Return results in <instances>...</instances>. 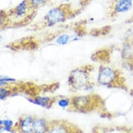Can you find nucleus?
Wrapping results in <instances>:
<instances>
[{
  "label": "nucleus",
  "mask_w": 133,
  "mask_h": 133,
  "mask_svg": "<svg viewBox=\"0 0 133 133\" xmlns=\"http://www.w3.org/2000/svg\"><path fill=\"white\" fill-rule=\"evenodd\" d=\"M70 98L71 105L69 109L82 113H87L96 110L103 103L101 97L97 94L77 95Z\"/></svg>",
  "instance_id": "nucleus-3"
},
{
  "label": "nucleus",
  "mask_w": 133,
  "mask_h": 133,
  "mask_svg": "<svg viewBox=\"0 0 133 133\" xmlns=\"http://www.w3.org/2000/svg\"><path fill=\"white\" fill-rule=\"evenodd\" d=\"M0 126H4L6 128H14L15 125L12 120L10 119H0Z\"/></svg>",
  "instance_id": "nucleus-16"
},
{
  "label": "nucleus",
  "mask_w": 133,
  "mask_h": 133,
  "mask_svg": "<svg viewBox=\"0 0 133 133\" xmlns=\"http://www.w3.org/2000/svg\"><path fill=\"white\" fill-rule=\"evenodd\" d=\"M133 8V0H114L111 5L110 15L116 17L128 13Z\"/></svg>",
  "instance_id": "nucleus-6"
},
{
  "label": "nucleus",
  "mask_w": 133,
  "mask_h": 133,
  "mask_svg": "<svg viewBox=\"0 0 133 133\" xmlns=\"http://www.w3.org/2000/svg\"><path fill=\"white\" fill-rule=\"evenodd\" d=\"M59 96H44V95H35L28 98L29 102L40 107L49 109L56 103Z\"/></svg>",
  "instance_id": "nucleus-8"
},
{
  "label": "nucleus",
  "mask_w": 133,
  "mask_h": 133,
  "mask_svg": "<svg viewBox=\"0 0 133 133\" xmlns=\"http://www.w3.org/2000/svg\"><path fill=\"white\" fill-rule=\"evenodd\" d=\"M14 128H6L4 126H0V133H16Z\"/></svg>",
  "instance_id": "nucleus-17"
},
{
  "label": "nucleus",
  "mask_w": 133,
  "mask_h": 133,
  "mask_svg": "<svg viewBox=\"0 0 133 133\" xmlns=\"http://www.w3.org/2000/svg\"><path fill=\"white\" fill-rule=\"evenodd\" d=\"M97 82L101 86L127 90L125 79L122 72L117 68L106 65H101L97 74Z\"/></svg>",
  "instance_id": "nucleus-2"
},
{
  "label": "nucleus",
  "mask_w": 133,
  "mask_h": 133,
  "mask_svg": "<svg viewBox=\"0 0 133 133\" xmlns=\"http://www.w3.org/2000/svg\"><path fill=\"white\" fill-rule=\"evenodd\" d=\"M1 41H2V38L0 37V43H1Z\"/></svg>",
  "instance_id": "nucleus-20"
},
{
  "label": "nucleus",
  "mask_w": 133,
  "mask_h": 133,
  "mask_svg": "<svg viewBox=\"0 0 133 133\" xmlns=\"http://www.w3.org/2000/svg\"><path fill=\"white\" fill-rule=\"evenodd\" d=\"M70 1H72V0H65V2L66 3V4H67V3L70 2Z\"/></svg>",
  "instance_id": "nucleus-19"
},
{
  "label": "nucleus",
  "mask_w": 133,
  "mask_h": 133,
  "mask_svg": "<svg viewBox=\"0 0 133 133\" xmlns=\"http://www.w3.org/2000/svg\"><path fill=\"white\" fill-rule=\"evenodd\" d=\"M34 119L32 116H23L15 124V129L18 133H34Z\"/></svg>",
  "instance_id": "nucleus-7"
},
{
  "label": "nucleus",
  "mask_w": 133,
  "mask_h": 133,
  "mask_svg": "<svg viewBox=\"0 0 133 133\" xmlns=\"http://www.w3.org/2000/svg\"><path fill=\"white\" fill-rule=\"evenodd\" d=\"M47 133H82V131L67 121L53 120L50 121Z\"/></svg>",
  "instance_id": "nucleus-5"
},
{
  "label": "nucleus",
  "mask_w": 133,
  "mask_h": 133,
  "mask_svg": "<svg viewBox=\"0 0 133 133\" xmlns=\"http://www.w3.org/2000/svg\"><path fill=\"white\" fill-rule=\"evenodd\" d=\"M58 106L61 108H68L70 109L71 105V98L64 97V96H59L56 102Z\"/></svg>",
  "instance_id": "nucleus-13"
},
{
  "label": "nucleus",
  "mask_w": 133,
  "mask_h": 133,
  "mask_svg": "<svg viewBox=\"0 0 133 133\" xmlns=\"http://www.w3.org/2000/svg\"><path fill=\"white\" fill-rule=\"evenodd\" d=\"M30 9L28 0H22L11 11V13H13L18 18H21L26 15L28 11Z\"/></svg>",
  "instance_id": "nucleus-11"
},
{
  "label": "nucleus",
  "mask_w": 133,
  "mask_h": 133,
  "mask_svg": "<svg viewBox=\"0 0 133 133\" xmlns=\"http://www.w3.org/2000/svg\"><path fill=\"white\" fill-rule=\"evenodd\" d=\"M9 17V13L4 11H0V26L4 25L6 23L8 22Z\"/></svg>",
  "instance_id": "nucleus-15"
},
{
  "label": "nucleus",
  "mask_w": 133,
  "mask_h": 133,
  "mask_svg": "<svg viewBox=\"0 0 133 133\" xmlns=\"http://www.w3.org/2000/svg\"><path fill=\"white\" fill-rule=\"evenodd\" d=\"M121 57L123 61H133V40L126 38L121 48Z\"/></svg>",
  "instance_id": "nucleus-9"
},
{
  "label": "nucleus",
  "mask_w": 133,
  "mask_h": 133,
  "mask_svg": "<svg viewBox=\"0 0 133 133\" xmlns=\"http://www.w3.org/2000/svg\"><path fill=\"white\" fill-rule=\"evenodd\" d=\"M94 70L91 64L79 66L72 69L68 75L67 83L70 91H90L95 87V82L91 79V75Z\"/></svg>",
  "instance_id": "nucleus-1"
},
{
  "label": "nucleus",
  "mask_w": 133,
  "mask_h": 133,
  "mask_svg": "<svg viewBox=\"0 0 133 133\" xmlns=\"http://www.w3.org/2000/svg\"><path fill=\"white\" fill-rule=\"evenodd\" d=\"M0 81L1 82H4L6 83H13L16 82V79L7 76H3V75H0Z\"/></svg>",
  "instance_id": "nucleus-18"
},
{
  "label": "nucleus",
  "mask_w": 133,
  "mask_h": 133,
  "mask_svg": "<svg viewBox=\"0 0 133 133\" xmlns=\"http://www.w3.org/2000/svg\"><path fill=\"white\" fill-rule=\"evenodd\" d=\"M8 86L5 87H0V101H4L9 96L12 94V89L7 87Z\"/></svg>",
  "instance_id": "nucleus-14"
},
{
  "label": "nucleus",
  "mask_w": 133,
  "mask_h": 133,
  "mask_svg": "<svg viewBox=\"0 0 133 133\" xmlns=\"http://www.w3.org/2000/svg\"><path fill=\"white\" fill-rule=\"evenodd\" d=\"M73 14L74 11L70 9L68 4L59 5L47 12L44 15L43 23L45 27H51L65 22Z\"/></svg>",
  "instance_id": "nucleus-4"
},
{
  "label": "nucleus",
  "mask_w": 133,
  "mask_h": 133,
  "mask_svg": "<svg viewBox=\"0 0 133 133\" xmlns=\"http://www.w3.org/2000/svg\"><path fill=\"white\" fill-rule=\"evenodd\" d=\"M50 0H28L31 10H36L47 4Z\"/></svg>",
  "instance_id": "nucleus-12"
},
{
  "label": "nucleus",
  "mask_w": 133,
  "mask_h": 133,
  "mask_svg": "<svg viewBox=\"0 0 133 133\" xmlns=\"http://www.w3.org/2000/svg\"><path fill=\"white\" fill-rule=\"evenodd\" d=\"M50 121L41 117H34V133H47Z\"/></svg>",
  "instance_id": "nucleus-10"
}]
</instances>
